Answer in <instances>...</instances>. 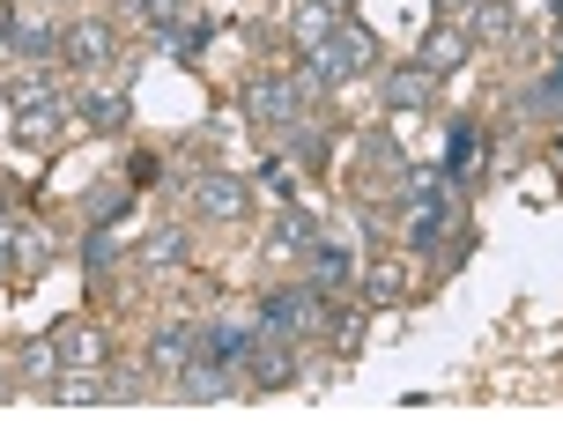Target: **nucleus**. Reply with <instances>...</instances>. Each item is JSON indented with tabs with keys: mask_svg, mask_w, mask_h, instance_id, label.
<instances>
[{
	"mask_svg": "<svg viewBox=\"0 0 563 444\" xmlns=\"http://www.w3.org/2000/svg\"><path fill=\"white\" fill-rule=\"evenodd\" d=\"M260 186H267V193H282V200L297 193V178H289V170H282V156H275V164H267V170H260Z\"/></svg>",
	"mask_w": 563,
	"mask_h": 444,
	"instance_id": "obj_31",
	"label": "nucleus"
},
{
	"mask_svg": "<svg viewBox=\"0 0 563 444\" xmlns=\"http://www.w3.org/2000/svg\"><path fill=\"white\" fill-rule=\"evenodd\" d=\"M186 252H194V245H186V230H178V222H164V230L141 245V259H148L156 275H178V267H186Z\"/></svg>",
	"mask_w": 563,
	"mask_h": 444,
	"instance_id": "obj_16",
	"label": "nucleus"
},
{
	"mask_svg": "<svg viewBox=\"0 0 563 444\" xmlns=\"http://www.w3.org/2000/svg\"><path fill=\"white\" fill-rule=\"evenodd\" d=\"M519 15H511L505 0H475V15H467V37H511Z\"/></svg>",
	"mask_w": 563,
	"mask_h": 444,
	"instance_id": "obj_23",
	"label": "nucleus"
},
{
	"mask_svg": "<svg viewBox=\"0 0 563 444\" xmlns=\"http://www.w3.org/2000/svg\"><path fill=\"white\" fill-rule=\"evenodd\" d=\"M194 341H200V333L186 326V319H170V326L156 333V348H148V370L178 386V378H186V363H194Z\"/></svg>",
	"mask_w": 563,
	"mask_h": 444,
	"instance_id": "obj_9",
	"label": "nucleus"
},
{
	"mask_svg": "<svg viewBox=\"0 0 563 444\" xmlns=\"http://www.w3.org/2000/svg\"><path fill=\"white\" fill-rule=\"evenodd\" d=\"M556 45H563V8H556Z\"/></svg>",
	"mask_w": 563,
	"mask_h": 444,
	"instance_id": "obj_32",
	"label": "nucleus"
},
{
	"mask_svg": "<svg viewBox=\"0 0 563 444\" xmlns=\"http://www.w3.org/2000/svg\"><path fill=\"white\" fill-rule=\"evenodd\" d=\"M452 200V170H408V208H445Z\"/></svg>",
	"mask_w": 563,
	"mask_h": 444,
	"instance_id": "obj_22",
	"label": "nucleus"
},
{
	"mask_svg": "<svg viewBox=\"0 0 563 444\" xmlns=\"http://www.w3.org/2000/svg\"><path fill=\"white\" fill-rule=\"evenodd\" d=\"M519 111H563V59L541 75V82H527L519 89Z\"/></svg>",
	"mask_w": 563,
	"mask_h": 444,
	"instance_id": "obj_25",
	"label": "nucleus"
},
{
	"mask_svg": "<svg viewBox=\"0 0 563 444\" xmlns=\"http://www.w3.org/2000/svg\"><path fill=\"white\" fill-rule=\"evenodd\" d=\"M319 311H327V297H319V289H275V297H260V333L297 341V333L319 326Z\"/></svg>",
	"mask_w": 563,
	"mask_h": 444,
	"instance_id": "obj_2",
	"label": "nucleus"
},
{
	"mask_svg": "<svg viewBox=\"0 0 563 444\" xmlns=\"http://www.w3.org/2000/svg\"><path fill=\"white\" fill-rule=\"evenodd\" d=\"M67 134V104H30V111H15V141H23V148H53V141Z\"/></svg>",
	"mask_w": 563,
	"mask_h": 444,
	"instance_id": "obj_11",
	"label": "nucleus"
},
{
	"mask_svg": "<svg viewBox=\"0 0 563 444\" xmlns=\"http://www.w3.org/2000/svg\"><path fill=\"white\" fill-rule=\"evenodd\" d=\"M438 237H445V208H416V215H408V245L430 252Z\"/></svg>",
	"mask_w": 563,
	"mask_h": 444,
	"instance_id": "obj_27",
	"label": "nucleus"
},
{
	"mask_svg": "<svg viewBox=\"0 0 563 444\" xmlns=\"http://www.w3.org/2000/svg\"><path fill=\"white\" fill-rule=\"evenodd\" d=\"M37 259H45L37 230H8L0 222V275H37Z\"/></svg>",
	"mask_w": 563,
	"mask_h": 444,
	"instance_id": "obj_13",
	"label": "nucleus"
},
{
	"mask_svg": "<svg viewBox=\"0 0 563 444\" xmlns=\"http://www.w3.org/2000/svg\"><path fill=\"white\" fill-rule=\"evenodd\" d=\"M400 289H408V275H400L394 259H371V267H364V297H371V304H394Z\"/></svg>",
	"mask_w": 563,
	"mask_h": 444,
	"instance_id": "obj_24",
	"label": "nucleus"
},
{
	"mask_svg": "<svg viewBox=\"0 0 563 444\" xmlns=\"http://www.w3.org/2000/svg\"><path fill=\"white\" fill-rule=\"evenodd\" d=\"M0 45H15L23 59H53L59 53V30L53 23H30L23 8H8V0H0Z\"/></svg>",
	"mask_w": 563,
	"mask_h": 444,
	"instance_id": "obj_8",
	"label": "nucleus"
},
{
	"mask_svg": "<svg viewBox=\"0 0 563 444\" xmlns=\"http://www.w3.org/2000/svg\"><path fill=\"white\" fill-rule=\"evenodd\" d=\"M349 275H356V252H341L334 237H319V245H311V289H319V297H334Z\"/></svg>",
	"mask_w": 563,
	"mask_h": 444,
	"instance_id": "obj_12",
	"label": "nucleus"
},
{
	"mask_svg": "<svg viewBox=\"0 0 563 444\" xmlns=\"http://www.w3.org/2000/svg\"><path fill=\"white\" fill-rule=\"evenodd\" d=\"M356 75H378V37L356 15H334V30L305 59V82H356Z\"/></svg>",
	"mask_w": 563,
	"mask_h": 444,
	"instance_id": "obj_1",
	"label": "nucleus"
},
{
	"mask_svg": "<svg viewBox=\"0 0 563 444\" xmlns=\"http://www.w3.org/2000/svg\"><path fill=\"white\" fill-rule=\"evenodd\" d=\"M245 111L275 134V126H289V119L305 111V82H289V75H253V82H245Z\"/></svg>",
	"mask_w": 563,
	"mask_h": 444,
	"instance_id": "obj_3",
	"label": "nucleus"
},
{
	"mask_svg": "<svg viewBox=\"0 0 563 444\" xmlns=\"http://www.w3.org/2000/svg\"><path fill=\"white\" fill-rule=\"evenodd\" d=\"M112 259H119V237H112V222H97V230L82 237V267H89V275H104Z\"/></svg>",
	"mask_w": 563,
	"mask_h": 444,
	"instance_id": "obj_26",
	"label": "nucleus"
},
{
	"mask_svg": "<svg viewBox=\"0 0 563 444\" xmlns=\"http://www.w3.org/2000/svg\"><path fill=\"white\" fill-rule=\"evenodd\" d=\"M0 215H8V186H0Z\"/></svg>",
	"mask_w": 563,
	"mask_h": 444,
	"instance_id": "obj_34",
	"label": "nucleus"
},
{
	"mask_svg": "<svg viewBox=\"0 0 563 444\" xmlns=\"http://www.w3.org/2000/svg\"><path fill=\"white\" fill-rule=\"evenodd\" d=\"M15 363H23V378H45V386H53V370H59V348H53V341H30V348H23Z\"/></svg>",
	"mask_w": 563,
	"mask_h": 444,
	"instance_id": "obj_30",
	"label": "nucleus"
},
{
	"mask_svg": "<svg viewBox=\"0 0 563 444\" xmlns=\"http://www.w3.org/2000/svg\"><path fill=\"white\" fill-rule=\"evenodd\" d=\"M194 356L238 378V370H245V356H253V326H238V319H216V326H208V333L194 341Z\"/></svg>",
	"mask_w": 563,
	"mask_h": 444,
	"instance_id": "obj_6",
	"label": "nucleus"
},
{
	"mask_svg": "<svg viewBox=\"0 0 563 444\" xmlns=\"http://www.w3.org/2000/svg\"><path fill=\"white\" fill-rule=\"evenodd\" d=\"M82 208H89V222H119L126 208H134V193H119V186H97V193H89Z\"/></svg>",
	"mask_w": 563,
	"mask_h": 444,
	"instance_id": "obj_28",
	"label": "nucleus"
},
{
	"mask_svg": "<svg viewBox=\"0 0 563 444\" xmlns=\"http://www.w3.org/2000/svg\"><path fill=\"white\" fill-rule=\"evenodd\" d=\"M475 164H482V126H467V119L445 126V170H452V178H467Z\"/></svg>",
	"mask_w": 563,
	"mask_h": 444,
	"instance_id": "obj_18",
	"label": "nucleus"
},
{
	"mask_svg": "<svg viewBox=\"0 0 563 444\" xmlns=\"http://www.w3.org/2000/svg\"><path fill=\"white\" fill-rule=\"evenodd\" d=\"M126 8H134L156 37H170V30H178V0H126Z\"/></svg>",
	"mask_w": 563,
	"mask_h": 444,
	"instance_id": "obj_29",
	"label": "nucleus"
},
{
	"mask_svg": "<svg viewBox=\"0 0 563 444\" xmlns=\"http://www.w3.org/2000/svg\"><path fill=\"white\" fill-rule=\"evenodd\" d=\"M53 348H59V370H67V363H75V370H89V363H104V333H97V326H75L67 341H53Z\"/></svg>",
	"mask_w": 563,
	"mask_h": 444,
	"instance_id": "obj_21",
	"label": "nucleus"
},
{
	"mask_svg": "<svg viewBox=\"0 0 563 444\" xmlns=\"http://www.w3.org/2000/svg\"><path fill=\"white\" fill-rule=\"evenodd\" d=\"M59 89H53V75L45 67H23V75H8V104L15 111H30V104H53Z\"/></svg>",
	"mask_w": 563,
	"mask_h": 444,
	"instance_id": "obj_20",
	"label": "nucleus"
},
{
	"mask_svg": "<svg viewBox=\"0 0 563 444\" xmlns=\"http://www.w3.org/2000/svg\"><path fill=\"white\" fill-rule=\"evenodd\" d=\"M445 8H475V0H445Z\"/></svg>",
	"mask_w": 563,
	"mask_h": 444,
	"instance_id": "obj_33",
	"label": "nucleus"
},
{
	"mask_svg": "<svg viewBox=\"0 0 563 444\" xmlns=\"http://www.w3.org/2000/svg\"><path fill=\"white\" fill-rule=\"evenodd\" d=\"M126 111H134V104H126V89H104V82H97V89H89V97H82V119H89V126H104V134H119V126H126Z\"/></svg>",
	"mask_w": 563,
	"mask_h": 444,
	"instance_id": "obj_14",
	"label": "nucleus"
},
{
	"mask_svg": "<svg viewBox=\"0 0 563 444\" xmlns=\"http://www.w3.org/2000/svg\"><path fill=\"white\" fill-rule=\"evenodd\" d=\"M311 245H319V222L297 215V208H282L275 230H267V252H311Z\"/></svg>",
	"mask_w": 563,
	"mask_h": 444,
	"instance_id": "obj_15",
	"label": "nucleus"
},
{
	"mask_svg": "<svg viewBox=\"0 0 563 444\" xmlns=\"http://www.w3.org/2000/svg\"><path fill=\"white\" fill-rule=\"evenodd\" d=\"M275 134L289 141V156H297V164H327V134H319V119H305V111H297L289 126H275Z\"/></svg>",
	"mask_w": 563,
	"mask_h": 444,
	"instance_id": "obj_19",
	"label": "nucleus"
},
{
	"mask_svg": "<svg viewBox=\"0 0 563 444\" xmlns=\"http://www.w3.org/2000/svg\"><path fill=\"white\" fill-rule=\"evenodd\" d=\"M245 370H253V378H245L253 392H275V386H289V378H297V356H289V341H282V333H253Z\"/></svg>",
	"mask_w": 563,
	"mask_h": 444,
	"instance_id": "obj_7",
	"label": "nucleus"
},
{
	"mask_svg": "<svg viewBox=\"0 0 563 444\" xmlns=\"http://www.w3.org/2000/svg\"><path fill=\"white\" fill-rule=\"evenodd\" d=\"M430 89H438V75L400 67V75H386V104H394V111H422V104H430Z\"/></svg>",
	"mask_w": 563,
	"mask_h": 444,
	"instance_id": "obj_17",
	"label": "nucleus"
},
{
	"mask_svg": "<svg viewBox=\"0 0 563 444\" xmlns=\"http://www.w3.org/2000/svg\"><path fill=\"white\" fill-rule=\"evenodd\" d=\"M112 53H119V37H112V23H104V15H82V23L59 37V59H67V67H82V75H97Z\"/></svg>",
	"mask_w": 563,
	"mask_h": 444,
	"instance_id": "obj_5",
	"label": "nucleus"
},
{
	"mask_svg": "<svg viewBox=\"0 0 563 444\" xmlns=\"http://www.w3.org/2000/svg\"><path fill=\"white\" fill-rule=\"evenodd\" d=\"M467 45H475V37H467V30L460 23H438L430 30V37H422V75H452V67H460V59H467Z\"/></svg>",
	"mask_w": 563,
	"mask_h": 444,
	"instance_id": "obj_10",
	"label": "nucleus"
},
{
	"mask_svg": "<svg viewBox=\"0 0 563 444\" xmlns=\"http://www.w3.org/2000/svg\"><path fill=\"white\" fill-rule=\"evenodd\" d=\"M194 208L208 222H238L245 208H253V186H245V178H230V170H200V178H194Z\"/></svg>",
	"mask_w": 563,
	"mask_h": 444,
	"instance_id": "obj_4",
	"label": "nucleus"
}]
</instances>
